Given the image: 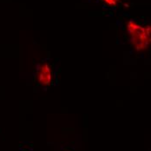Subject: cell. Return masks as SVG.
Masks as SVG:
<instances>
[{
    "mask_svg": "<svg viewBox=\"0 0 151 151\" xmlns=\"http://www.w3.org/2000/svg\"><path fill=\"white\" fill-rule=\"evenodd\" d=\"M129 42L137 51L146 50L150 45V26L130 20L127 24Z\"/></svg>",
    "mask_w": 151,
    "mask_h": 151,
    "instance_id": "cell-1",
    "label": "cell"
},
{
    "mask_svg": "<svg viewBox=\"0 0 151 151\" xmlns=\"http://www.w3.org/2000/svg\"><path fill=\"white\" fill-rule=\"evenodd\" d=\"M54 65L50 62H42L37 70L35 83L37 86L49 88L54 83Z\"/></svg>",
    "mask_w": 151,
    "mask_h": 151,
    "instance_id": "cell-2",
    "label": "cell"
},
{
    "mask_svg": "<svg viewBox=\"0 0 151 151\" xmlns=\"http://www.w3.org/2000/svg\"><path fill=\"white\" fill-rule=\"evenodd\" d=\"M109 7H116L119 0H102Z\"/></svg>",
    "mask_w": 151,
    "mask_h": 151,
    "instance_id": "cell-3",
    "label": "cell"
},
{
    "mask_svg": "<svg viewBox=\"0 0 151 151\" xmlns=\"http://www.w3.org/2000/svg\"><path fill=\"white\" fill-rule=\"evenodd\" d=\"M24 151H28V150H24Z\"/></svg>",
    "mask_w": 151,
    "mask_h": 151,
    "instance_id": "cell-4",
    "label": "cell"
}]
</instances>
